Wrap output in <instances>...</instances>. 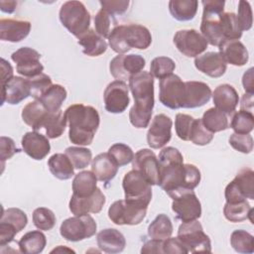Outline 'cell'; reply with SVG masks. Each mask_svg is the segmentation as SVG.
Here are the masks:
<instances>
[{"instance_id": "1", "label": "cell", "mask_w": 254, "mask_h": 254, "mask_svg": "<svg viewBox=\"0 0 254 254\" xmlns=\"http://www.w3.org/2000/svg\"><path fill=\"white\" fill-rule=\"evenodd\" d=\"M159 186L171 198L187 190H193L200 182V172L192 164H184L181 152L166 147L159 154Z\"/></svg>"}, {"instance_id": "2", "label": "cell", "mask_w": 254, "mask_h": 254, "mask_svg": "<svg viewBox=\"0 0 254 254\" xmlns=\"http://www.w3.org/2000/svg\"><path fill=\"white\" fill-rule=\"evenodd\" d=\"M129 88L134 98V105L129 111L130 123L139 129L148 127L154 108V77L142 70L129 79Z\"/></svg>"}, {"instance_id": "3", "label": "cell", "mask_w": 254, "mask_h": 254, "mask_svg": "<svg viewBox=\"0 0 254 254\" xmlns=\"http://www.w3.org/2000/svg\"><path fill=\"white\" fill-rule=\"evenodd\" d=\"M64 115L69 126V141L78 146L90 145L100 123L97 110L92 106L76 103L68 106Z\"/></svg>"}, {"instance_id": "4", "label": "cell", "mask_w": 254, "mask_h": 254, "mask_svg": "<svg viewBox=\"0 0 254 254\" xmlns=\"http://www.w3.org/2000/svg\"><path fill=\"white\" fill-rule=\"evenodd\" d=\"M151 43L152 36L150 31L139 24L115 26L108 37L110 48L118 55H124L132 48L146 50Z\"/></svg>"}, {"instance_id": "5", "label": "cell", "mask_w": 254, "mask_h": 254, "mask_svg": "<svg viewBox=\"0 0 254 254\" xmlns=\"http://www.w3.org/2000/svg\"><path fill=\"white\" fill-rule=\"evenodd\" d=\"M200 32L206 42L211 46L218 47L224 40L221 30L220 17L224 10L223 0H203Z\"/></svg>"}, {"instance_id": "6", "label": "cell", "mask_w": 254, "mask_h": 254, "mask_svg": "<svg viewBox=\"0 0 254 254\" xmlns=\"http://www.w3.org/2000/svg\"><path fill=\"white\" fill-rule=\"evenodd\" d=\"M62 25L77 39L84 35L90 26V14L80 1H66L59 13Z\"/></svg>"}, {"instance_id": "7", "label": "cell", "mask_w": 254, "mask_h": 254, "mask_svg": "<svg viewBox=\"0 0 254 254\" xmlns=\"http://www.w3.org/2000/svg\"><path fill=\"white\" fill-rule=\"evenodd\" d=\"M122 188L125 200L141 207H148L152 199V188L143 175L131 170L123 178Z\"/></svg>"}, {"instance_id": "8", "label": "cell", "mask_w": 254, "mask_h": 254, "mask_svg": "<svg viewBox=\"0 0 254 254\" xmlns=\"http://www.w3.org/2000/svg\"><path fill=\"white\" fill-rule=\"evenodd\" d=\"M178 238L188 253L211 252V242L197 220L183 222L178 229Z\"/></svg>"}, {"instance_id": "9", "label": "cell", "mask_w": 254, "mask_h": 254, "mask_svg": "<svg viewBox=\"0 0 254 254\" xmlns=\"http://www.w3.org/2000/svg\"><path fill=\"white\" fill-rule=\"evenodd\" d=\"M97 224L89 214L66 218L60 227L61 235L67 241L77 242L90 238L96 232Z\"/></svg>"}, {"instance_id": "10", "label": "cell", "mask_w": 254, "mask_h": 254, "mask_svg": "<svg viewBox=\"0 0 254 254\" xmlns=\"http://www.w3.org/2000/svg\"><path fill=\"white\" fill-rule=\"evenodd\" d=\"M224 196L226 202L234 203L254 199V172L250 168L241 169L235 178L226 186Z\"/></svg>"}, {"instance_id": "11", "label": "cell", "mask_w": 254, "mask_h": 254, "mask_svg": "<svg viewBox=\"0 0 254 254\" xmlns=\"http://www.w3.org/2000/svg\"><path fill=\"white\" fill-rule=\"evenodd\" d=\"M146 212V207L138 206L125 199H119L109 206L108 217L117 225H137L143 221Z\"/></svg>"}, {"instance_id": "12", "label": "cell", "mask_w": 254, "mask_h": 254, "mask_svg": "<svg viewBox=\"0 0 254 254\" xmlns=\"http://www.w3.org/2000/svg\"><path fill=\"white\" fill-rule=\"evenodd\" d=\"M185 96V82L177 74H170L159 82V100L170 108L179 109L183 107Z\"/></svg>"}, {"instance_id": "13", "label": "cell", "mask_w": 254, "mask_h": 254, "mask_svg": "<svg viewBox=\"0 0 254 254\" xmlns=\"http://www.w3.org/2000/svg\"><path fill=\"white\" fill-rule=\"evenodd\" d=\"M146 65L145 59L140 55H118L114 57L109 64L111 75L120 81H126L130 77L143 70Z\"/></svg>"}, {"instance_id": "14", "label": "cell", "mask_w": 254, "mask_h": 254, "mask_svg": "<svg viewBox=\"0 0 254 254\" xmlns=\"http://www.w3.org/2000/svg\"><path fill=\"white\" fill-rule=\"evenodd\" d=\"M173 41L178 51L188 58H196L208 46L204 37L194 29L178 31Z\"/></svg>"}, {"instance_id": "15", "label": "cell", "mask_w": 254, "mask_h": 254, "mask_svg": "<svg viewBox=\"0 0 254 254\" xmlns=\"http://www.w3.org/2000/svg\"><path fill=\"white\" fill-rule=\"evenodd\" d=\"M12 61L16 64V70L27 78L35 77L42 73L44 66L40 62L41 55L29 47H22L11 55Z\"/></svg>"}, {"instance_id": "16", "label": "cell", "mask_w": 254, "mask_h": 254, "mask_svg": "<svg viewBox=\"0 0 254 254\" xmlns=\"http://www.w3.org/2000/svg\"><path fill=\"white\" fill-rule=\"evenodd\" d=\"M172 209L182 222L196 220L201 216V204L193 190H187L173 198Z\"/></svg>"}, {"instance_id": "17", "label": "cell", "mask_w": 254, "mask_h": 254, "mask_svg": "<svg viewBox=\"0 0 254 254\" xmlns=\"http://www.w3.org/2000/svg\"><path fill=\"white\" fill-rule=\"evenodd\" d=\"M128 92L129 86L124 81L114 80L110 82L103 92L106 111L113 114L124 112L130 103Z\"/></svg>"}, {"instance_id": "18", "label": "cell", "mask_w": 254, "mask_h": 254, "mask_svg": "<svg viewBox=\"0 0 254 254\" xmlns=\"http://www.w3.org/2000/svg\"><path fill=\"white\" fill-rule=\"evenodd\" d=\"M132 168L143 175L151 186H159V161L153 151L150 149L139 150L134 155Z\"/></svg>"}, {"instance_id": "19", "label": "cell", "mask_w": 254, "mask_h": 254, "mask_svg": "<svg viewBox=\"0 0 254 254\" xmlns=\"http://www.w3.org/2000/svg\"><path fill=\"white\" fill-rule=\"evenodd\" d=\"M172 119L166 114L156 115L149 126L147 132V143L153 149L164 147L172 137Z\"/></svg>"}, {"instance_id": "20", "label": "cell", "mask_w": 254, "mask_h": 254, "mask_svg": "<svg viewBox=\"0 0 254 254\" xmlns=\"http://www.w3.org/2000/svg\"><path fill=\"white\" fill-rule=\"evenodd\" d=\"M31 96L30 83L28 78L13 76L5 84L1 85V103L15 105Z\"/></svg>"}, {"instance_id": "21", "label": "cell", "mask_w": 254, "mask_h": 254, "mask_svg": "<svg viewBox=\"0 0 254 254\" xmlns=\"http://www.w3.org/2000/svg\"><path fill=\"white\" fill-rule=\"evenodd\" d=\"M106 202L105 195L99 188L96 189L93 194L87 197H76L71 195L69 200V210L76 216L85 215L88 213H98L101 211Z\"/></svg>"}, {"instance_id": "22", "label": "cell", "mask_w": 254, "mask_h": 254, "mask_svg": "<svg viewBox=\"0 0 254 254\" xmlns=\"http://www.w3.org/2000/svg\"><path fill=\"white\" fill-rule=\"evenodd\" d=\"M211 97L210 87L202 81H186L182 108H197L206 104Z\"/></svg>"}, {"instance_id": "23", "label": "cell", "mask_w": 254, "mask_h": 254, "mask_svg": "<svg viewBox=\"0 0 254 254\" xmlns=\"http://www.w3.org/2000/svg\"><path fill=\"white\" fill-rule=\"evenodd\" d=\"M23 151L32 159L43 160L51 151L49 139L37 131L27 132L22 138Z\"/></svg>"}, {"instance_id": "24", "label": "cell", "mask_w": 254, "mask_h": 254, "mask_svg": "<svg viewBox=\"0 0 254 254\" xmlns=\"http://www.w3.org/2000/svg\"><path fill=\"white\" fill-rule=\"evenodd\" d=\"M194 66L202 73L216 78L225 73L227 64L219 53L207 52L194 59Z\"/></svg>"}, {"instance_id": "25", "label": "cell", "mask_w": 254, "mask_h": 254, "mask_svg": "<svg viewBox=\"0 0 254 254\" xmlns=\"http://www.w3.org/2000/svg\"><path fill=\"white\" fill-rule=\"evenodd\" d=\"M212 100L216 109L231 116L239 102V96L236 89L227 83L218 85L212 92Z\"/></svg>"}, {"instance_id": "26", "label": "cell", "mask_w": 254, "mask_h": 254, "mask_svg": "<svg viewBox=\"0 0 254 254\" xmlns=\"http://www.w3.org/2000/svg\"><path fill=\"white\" fill-rule=\"evenodd\" d=\"M31 31V23L18 19L0 20V39L11 43H18L24 40Z\"/></svg>"}, {"instance_id": "27", "label": "cell", "mask_w": 254, "mask_h": 254, "mask_svg": "<svg viewBox=\"0 0 254 254\" xmlns=\"http://www.w3.org/2000/svg\"><path fill=\"white\" fill-rule=\"evenodd\" d=\"M218 49L220 56L226 64H230L235 66H242L249 60L247 49L238 40L224 41L218 46Z\"/></svg>"}, {"instance_id": "28", "label": "cell", "mask_w": 254, "mask_h": 254, "mask_svg": "<svg viewBox=\"0 0 254 254\" xmlns=\"http://www.w3.org/2000/svg\"><path fill=\"white\" fill-rule=\"evenodd\" d=\"M96 242L101 251L111 254L122 252L126 246L124 235L115 228H106L99 231Z\"/></svg>"}, {"instance_id": "29", "label": "cell", "mask_w": 254, "mask_h": 254, "mask_svg": "<svg viewBox=\"0 0 254 254\" xmlns=\"http://www.w3.org/2000/svg\"><path fill=\"white\" fill-rule=\"evenodd\" d=\"M118 165L107 153H100L91 162V172L96 179L105 184L115 178L118 172Z\"/></svg>"}, {"instance_id": "30", "label": "cell", "mask_w": 254, "mask_h": 254, "mask_svg": "<svg viewBox=\"0 0 254 254\" xmlns=\"http://www.w3.org/2000/svg\"><path fill=\"white\" fill-rule=\"evenodd\" d=\"M50 113L41 101L34 100L25 105L21 116L28 126L32 127L34 131H37L45 126Z\"/></svg>"}, {"instance_id": "31", "label": "cell", "mask_w": 254, "mask_h": 254, "mask_svg": "<svg viewBox=\"0 0 254 254\" xmlns=\"http://www.w3.org/2000/svg\"><path fill=\"white\" fill-rule=\"evenodd\" d=\"M97 189V179L90 171H82L76 174L72 181V195L87 197L94 193Z\"/></svg>"}, {"instance_id": "32", "label": "cell", "mask_w": 254, "mask_h": 254, "mask_svg": "<svg viewBox=\"0 0 254 254\" xmlns=\"http://www.w3.org/2000/svg\"><path fill=\"white\" fill-rule=\"evenodd\" d=\"M77 43L82 47L83 54L89 57H98L104 54L108 46L104 38L99 36L93 29H89L84 35L78 38Z\"/></svg>"}, {"instance_id": "33", "label": "cell", "mask_w": 254, "mask_h": 254, "mask_svg": "<svg viewBox=\"0 0 254 254\" xmlns=\"http://www.w3.org/2000/svg\"><path fill=\"white\" fill-rule=\"evenodd\" d=\"M48 167L52 175L62 181L69 180L74 175V167L65 154L57 153L51 156Z\"/></svg>"}, {"instance_id": "34", "label": "cell", "mask_w": 254, "mask_h": 254, "mask_svg": "<svg viewBox=\"0 0 254 254\" xmlns=\"http://www.w3.org/2000/svg\"><path fill=\"white\" fill-rule=\"evenodd\" d=\"M198 2L196 0H171L169 2V11L174 19L186 22L194 18Z\"/></svg>"}, {"instance_id": "35", "label": "cell", "mask_w": 254, "mask_h": 254, "mask_svg": "<svg viewBox=\"0 0 254 254\" xmlns=\"http://www.w3.org/2000/svg\"><path fill=\"white\" fill-rule=\"evenodd\" d=\"M47 244L46 235L40 230L29 231L18 242L19 249L24 254H39Z\"/></svg>"}, {"instance_id": "36", "label": "cell", "mask_w": 254, "mask_h": 254, "mask_svg": "<svg viewBox=\"0 0 254 254\" xmlns=\"http://www.w3.org/2000/svg\"><path fill=\"white\" fill-rule=\"evenodd\" d=\"M66 90L61 84H53L48 90L42 95L39 101L47 108L50 112H57L61 109L62 104L66 98Z\"/></svg>"}, {"instance_id": "37", "label": "cell", "mask_w": 254, "mask_h": 254, "mask_svg": "<svg viewBox=\"0 0 254 254\" xmlns=\"http://www.w3.org/2000/svg\"><path fill=\"white\" fill-rule=\"evenodd\" d=\"M201 122L204 127L210 131L211 133H216L220 131H224L229 128L228 116L216 109L215 107L208 108L202 115Z\"/></svg>"}, {"instance_id": "38", "label": "cell", "mask_w": 254, "mask_h": 254, "mask_svg": "<svg viewBox=\"0 0 254 254\" xmlns=\"http://www.w3.org/2000/svg\"><path fill=\"white\" fill-rule=\"evenodd\" d=\"M173 230L174 228L170 217L164 213H161L157 215L148 226V235L151 239L165 240L171 237Z\"/></svg>"}, {"instance_id": "39", "label": "cell", "mask_w": 254, "mask_h": 254, "mask_svg": "<svg viewBox=\"0 0 254 254\" xmlns=\"http://www.w3.org/2000/svg\"><path fill=\"white\" fill-rule=\"evenodd\" d=\"M0 223L6 224L7 226L13 228L17 233H19L26 227L28 223V217L22 209L17 207H10L7 209H2Z\"/></svg>"}, {"instance_id": "40", "label": "cell", "mask_w": 254, "mask_h": 254, "mask_svg": "<svg viewBox=\"0 0 254 254\" xmlns=\"http://www.w3.org/2000/svg\"><path fill=\"white\" fill-rule=\"evenodd\" d=\"M66 123L67 121L63 110L60 109L57 112H51L44 126L48 138L56 139L61 137L64 132Z\"/></svg>"}, {"instance_id": "41", "label": "cell", "mask_w": 254, "mask_h": 254, "mask_svg": "<svg viewBox=\"0 0 254 254\" xmlns=\"http://www.w3.org/2000/svg\"><path fill=\"white\" fill-rule=\"evenodd\" d=\"M230 244L238 253L251 254L254 252V237L246 230H234L230 236Z\"/></svg>"}, {"instance_id": "42", "label": "cell", "mask_w": 254, "mask_h": 254, "mask_svg": "<svg viewBox=\"0 0 254 254\" xmlns=\"http://www.w3.org/2000/svg\"><path fill=\"white\" fill-rule=\"evenodd\" d=\"M251 209L252 207L246 199L234 203L226 202L223 207V214L224 217L230 222H241L248 219Z\"/></svg>"}, {"instance_id": "43", "label": "cell", "mask_w": 254, "mask_h": 254, "mask_svg": "<svg viewBox=\"0 0 254 254\" xmlns=\"http://www.w3.org/2000/svg\"><path fill=\"white\" fill-rule=\"evenodd\" d=\"M220 22L224 41L239 40L241 38L242 31L238 26L236 14L232 12H223L220 17Z\"/></svg>"}, {"instance_id": "44", "label": "cell", "mask_w": 254, "mask_h": 254, "mask_svg": "<svg viewBox=\"0 0 254 254\" xmlns=\"http://www.w3.org/2000/svg\"><path fill=\"white\" fill-rule=\"evenodd\" d=\"M238 134H250L254 128V115L253 112L240 110L233 114L231 123L229 125Z\"/></svg>"}, {"instance_id": "45", "label": "cell", "mask_w": 254, "mask_h": 254, "mask_svg": "<svg viewBox=\"0 0 254 254\" xmlns=\"http://www.w3.org/2000/svg\"><path fill=\"white\" fill-rule=\"evenodd\" d=\"M64 154L70 160L74 169L81 170L87 167L92 160V153L89 149L84 147H67Z\"/></svg>"}, {"instance_id": "46", "label": "cell", "mask_w": 254, "mask_h": 254, "mask_svg": "<svg viewBox=\"0 0 254 254\" xmlns=\"http://www.w3.org/2000/svg\"><path fill=\"white\" fill-rule=\"evenodd\" d=\"M176 68L175 62L168 57H157L152 60L150 64V74L153 77L162 79L170 74Z\"/></svg>"}, {"instance_id": "47", "label": "cell", "mask_w": 254, "mask_h": 254, "mask_svg": "<svg viewBox=\"0 0 254 254\" xmlns=\"http://www.w3.org/2000/svg\"><path fill=\"white\" fill-rule=\"evenodd\" d=\"M55 213L47 207H38L33 211V223L40 230H51L56 225Z\"/></svg>"}, {"instance_id": "48", "label": "cell", "mask_w": 254, "mask_h": 254, "mask_svg": "<svg viewBox=\"0 0 254 254\" xmlns=\"http://www.w3.org/2000/svg\"><path fill=\"white\" fill-rule=\"evenodd\" d=\"M108 154L113 158L118 167L128 165L133 161L134 153L132 149L124 143H115L108 149Z\"/></svg>"}, {"instance_id": "49", "label": "cell", "mask_w": 254, "mask_h": 254, "mask_svg": "<svg viewBox=\"0 0 254 254\" xmlns=\"http://www.w3.org/2000/svg\"><path fill=\"white\" fill-rule=\"evenodd\" d=\"M212 139H213V133H211L204 127V125L201 122V119L194 118L190 141H191L194 145L204 146L209 144L212 141Z\"/></svg>"}, {"instance_id": "50", "label": "cell", "mask_w": 254, "mask_h": 254, "mask_svg": "<svg viewBox=\"0 0 254 254\" xmlns=\"http://www.w3.org/2000/svg\"><path fill=\"white\" fill-rule=\"evenodd\" d=\"M113 17L114 16L110 15L103 9H100L94 16L95 32L102 38H108L113 30V28H111V26L114 25L113 23H115Z\"/></svg>"}, {"instance_id": "51", "label": "cell", "mask_w": 254, "mask_h": 254, "mask_svg": "<svg viewBox=\"0 0 254 254\" xmlns=\"http://www.w3.org/2000/svg\"><path fill=\"white\" fill-rule=\"evenodd\" d=\"M28 79L30 83L31 96L35 98V100H39L42 97V95L48 90V88L53 85L52 78L48 74L43 72L35 77Z\"/></svg>"}, {"instance_id": "52", "label": "cell", "mask_w": 254, "mask_h": 254, "mask_svg": "<svg viewBox=\"0 0 254 254\" xmlns=\"http://www.w3.org/2000/svg\"><path fill=\"white\" fill-rule=\"evenodd\" d=\"M194 118L189 114L178 113L175 119V129L178 137L184 141H190Z\"/></svg>"}, {"instance_id": "53", "label": "cell", "mask_w": 254, "mask_h": 254, "mask_svg": "<svg viewBox=\"0 0 254 254\" xmlns=\"http://www.w3.org/2000/svg\"><path fill=\"white\" fill-rule=\"evenodd\" d=\"M230 146L243 154H249L253 150V138L250 134L232 133L229 137Z\"/></svg>"}, {"instance_id": "54", "label": "cell", "mask_w": 254, "mask_h": 254, "mask_svg": "<svg viewBox=\"0 0 254 254\" xmlns=\"http://www.w3.org/2000/svg\"><path fill=\"white\" fill-rule=\"evenodd\" d=\"M238 12L236 15V20L240 30L248 31L252 27L253 18H252V9L247 1H239L238 3Z\"/></svg>"}, {"instance_id": "55", "label": "cell", "mask_w": 254, "mask_h": 254, "mask_svg": "<svg viewBox=\"0 0 254 254\" xmlns=\"http://www.w3.org/2000/svg\"><path fill=\"white\" fill-rule=\"evenodd\" d=\"M99 4L101 9L109 13L110 15H121L125 13L129 7L130 1L128 0H100Z\"/></svg>"}, {"instance_id": "56", "label": "cell", "mask_w": 254, "mask_h": 254, "mask_svg": "<svg viewBox=\"0 0 254 254\" xmlns=\"http://www.w3.org/2000/svg\"><path fill=\"white\" fill-rule=\"evenodd\" d=\"M18 152L19 149L16 147L15 142L12 138L6 136L0 137V159L2 162V166H4L6 160L11 159Z\"/></svg>"}, {"instance_id": "57", "label": "cell", "mask_w": 254, "mask_h": 254, "mask_svg": "<svg viewBox=\"0 0 254 254\" xmlns=\"http://www.w3.org/2000/svg\"><path fill=\"white\" fill-rule=\"evenodd\" d=\"M163 253H188L178 237H169L163 240Z\"/></svg>"}, {"instance_id": "58", "label": "cell", "mask_w": 254, "mask_h": 254, "mask_svg": "<svg viewBox=\"0 0 254 254\" xmlns=\"http://www.w3.org/2000/svg\"><path fill=\"white\" fill-rule=\"evenodd\" d=\"M163 240H156V239H151L146 241L142 248H141V253L144 254H163Z\"/></svg>"}, {"instance_id": "59", "label": "cell", "mask_w": 254, "mask_h": 254, "mask_svg": "<svg viewBox=\"0 0 254 254\" xmlns=\"http://www.w3.org/2000/svg\"><path fill=\"white\" fill-rule=\"evenodd\" d=\"M242 84L246 93L253 94L254 92V82H253V67L248 68L242 76Z\"/></svg>"}, {"instance_id": "60", "label": "cell", "mask_w": 254, "mask_h": 254, "mask_svg": "<svg viewBox=\"0 0 254 254\" xmlns=\"http://www.w3.org/2000/svg\"><path fill=\"white\" fill-rule=\"evenodd\" d=\"M13 76H14L13 67L5 59L2 58L1 59V85L5 84Z\"/></svg>"}, {"instance_id": "61", "label": "cell", "mask_w": 254, "mask_h": 254, "mask_svg": "<svg viewBox=\"0 0 254 254\" xmlns=\"http://www.w3.org/2000/svg\"><path fill=\"white\" fill-rule=\"evenodd\" d=\"M253 94L251 93H244L242 95L241 98V102H240V110H245V111H249L252 112L253 111Z\"/></svg>"}, {"instance_id": "62", "label": "cell", "mask_w": 254, "mask_h": 254, "mask_svg": "<svg viewBox=\"0 0 254 254\" xmlns=\"http://www.w3.org/2000/svg\"><path fill=\"white\" fill-rule=\"evenodd\" d=\"M17 2L14 0H1L0 1V9L4 13L11 14L16 10Z\"/></svg>"}, {"instance_id": "63", "label": "cell", "mask_w": 254, "mask_h": 254, "mask_svg": "<svg viewBox=\"0 0 254 254\" xmlns=\"http://www.w3.org/2000/svg\"><path fill=\"white\" fill-rule=\"evenodd\" d=\"M63 251H67V252H72V253H74L73 250H71V249H69V248H66V247H63L62 245H60L58 248H55L54 250H52L51 253H54V252H63Z\"/></svg>"}]
</instances>
